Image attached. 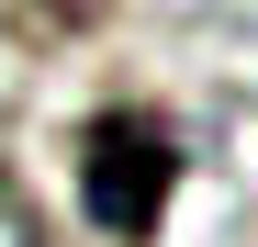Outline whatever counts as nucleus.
I'll list each match as a JSON object with an SVG mask.
<instances>
[{"mask_svg":"<svg viewBox=\"0 0 258 247\" xmlns=\"http://www.w3.org/2000/svg\"><path fill=\"white\" fill-rule=\"evenodd\" d=\"M168 191H180V124L168 112H90L79 135V202L112 247H146L168 225Z\"/></svg>","mask_w":258,"mask_h":247,"instance_id":"1","label":"nucleus"}]
</instances>
